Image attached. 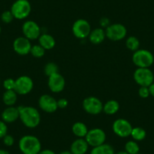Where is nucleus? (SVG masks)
<instances>
[{"instance_id":"obj_1","label":"nucleus","mask_w":154,"mask_h":154,"mask_svg":"<svg viewBox=\"0 0 154 154\" xmlns=\"http://www.w3.org/2000/svg\"><path fill=\"white\" fill-rule=\"evenodd\" d=\"M19 119L29 128H36L41 122V115L36 108L31 106H20Z\"/></svg>"},{"instance_id":"obj_2","label":"nucleus","mask_w":154,"mask_h":154,"mask_svg":"<svg viewBox=\"0 0 154 154\" xmlns=\"http://www.w3.org/2000/svg\"><path fill=\"white\" fill-rule=\"evenodd\" d=\"M18 146L22 154H38L42 150L39 139L31 134L23 136L19 140Z\"/></svg>"},{"instance_id":"obj_3","label":"nucleus","mask_w":154,"mask_h":154,"mask_svg":"<svg viewBox=\"0 0 154 154\" xmlns=\"http://www.w3.org/2000/svg\"><path fill=\"white\" fill-rule=\"evenodd\" d=\"M132 62L137 68H149L154 63V56L151 51L139 48L133 53Z\"/></svg>"},{"instance_id":"obj_4","label":"nucleus","mask_w":154,"mask_h":154,"mask_svg":"<svg viewBox=\"0 0 154 154\" xmlns=\"http://www.w3.org/2000/svg\"><path fill=\"white\" fill-rule=\"evenodd\" d=\"M31 5L28 0H16L12 4L10 11L17 20H23L30 14Z\"/></svg>"},{"instance_id":"obj_5","label":"nucleus","mask_w":154,"mask_h":154,"mask_svg":"<svg viewBox=\"0 0 154 154\" xmlns=\"http://www.w3.org/2000/svg\"><path fill=\"white\" fill-rule=\"evenodd\" d=\"M133 77L136 83L140 86L149 87L154 82V74L149 68H137Z\"/></svg>"},{"instance_id":"obj_6","label":"nucleus","mask_w":154,"mask_h":154,"mask_svg":"<svg viewBox=\"0 0 154 154\" xmlns=\"http://www.w3.org/2000/svg\"><path fill=\"white\" fill-rule=\"evenodd\" d=\"M106 37L113 42L122 40L127 35V29L122 23H112L105 29Z\"/></svg>"},{"instance_id":"obj_7","label":"nucleus","mask_w":154,"mask_h":154,"mask_svg":"<svg viewBox=\"0 0 154 154\" xmlns=\"http://www.w3.org/2000/svg\"><path fill=\"white\" fill-rule=\"evenodd\" d=\"M85 139L86 140L89 146L95 147V146H100L105 143L106 135L103 129L99 128H94L88 130Z\"/></svg>"},{"instance_id":"obj_8","label":"nucleus","mask_w":154,"mask_h":154,"mask_svg":"<svg viewBox=\"0 0 154 154\" xmlns=\"http://www.w3.org/2000/svg\"><path fill=\"white\" fill-rule=\"evenodd\" d=\"M72 31L74 36L79 39H84L89 35L91 31V25L85 19H78L73 23Z\"/></svg>"},{"instance_id":"obj_9","label":"nucleus","mask_w":154,"mask_h":154,"mask_svg":"<svg viewBox=\"0 0 154 154\" xmlns=\"http://www.w3.org/2000/svg\"><path fill=\"white\" fill-rule=\"evenodd\" d=\"M103 104L101 100L94 96L85 97L82 101L84 110L91 115H98L103 111Z\"/></svg>"},{"instance_id":"obj_10","label":"nucleus","mask_w":154,"mask_h":154,"mask_svg":"<svg viewBox=\"0 0 154 154\" xmlns=\"http://www.w3.org/2000/svg\"><path fill=\"white\" fill-rule=\"evenodd\" d=\"M112 131L118 137H128L131 136V131H132V125L127 119H117L114 121L112 123Z\"/></svg>"},{"instance_id":"obj_11","label":"nucleus","mask_w":154,"mask_h":154,"mask_svg":"<svg viewBox=\"0 0 154 154\" xmlns=\"http://www.w3.org/2000/svg\"><path fill=\"white\" fill-rule=\"evenodd\" d=\"M22 32L23 36L29 40H35L38 38L42 34V29L36 22L33 20H26L22 26Z\"/></svg>"},{"instance_id":"obj_12","label":"nucleus","mask_w":154,"mask_h":154,"mask_svg":"<svg viewBox=\"0 0 154 154\" xmlns=\"http://www.w3.org/2000/svg\"><path fill=\"white\" fill-rule=\"evenodd\" d=\"M33 88V81L28 75H20L15 79L14 91L17 94L26 95L29 94Z\"/></svg>"},{"instance_id":"obj_13","label":"nucleus","mask_w":154,"mask_h":154,"mask_svg":"<svg viewBox=\"0 0 154 154\" xmlns=\"http://www.w3.org/2000/svg\"><path fill=\"white\" fill-rule=\"evenodd\" d=\"M38 103L39 108L48 113H53L58 109L57 100L50 94H42L38 99Z\"/></svg>"},{"instance_id":"obj_14","label":"nucleus","mask_w":154,"mask_h":154,"mask_svg":"<svg viewBox=\"0 0 154 154\" xmlns=\"http://www.w3.org/2000/svg\"><path fill=\"white\" fill-rule=\"evenodd\" d=\"M32 44L25 36H20L15 38L13 42L14 51L19 55H26L30 53Z\"/></svg>"},{"instance_id":"obj_15","label":"nucleus","mask_w":154,"mask_h":154,"mask_svg":"<svg viewBox=\"0 0 154 154\" xmlns=\"http://www.w3.org/2000/svg\"><path fill=\"white\" fill-rule=\"evenodd\" d=\"M65 85H66V82H65L64 77L59 72L50 75L48 77V85L51 92H61L64 89Z\"/></svg>"},{"instance_id":"obj_16","label":"nucleus","mask_w":154,"mask_h":154,"mask_svg":"<svg viewBox=\"0 0 154 154\" xmlns=\"http://www.w3.org/2000/svg\"><path fill=\"white\" fill-rule=\"evenodd\" d=\"M88 148H89V145L85 138L77 137V139H75L71 143L69 150L72 154H86Z\"/></svg>"},{"instance_id":"obj_17","label":"nucleus","mask_w":154,"mask_h":154,"mask_svg":"<svg viewBox=\"0 0 154 154\" xmlns=\"http://www.w3.org/2000/svg\"><path fill=\"white\" fill-rule=\"evenodd\" d=\"M2 120L5 123H12L19 119L18 107L14 106H8L2 112Z\"/></svg>"},{"instance_id":"obj_18","label":"nucleus","mask_w":154,"mask_h":154,"mask_svg":"<svg viewBox=\"0 0 154 154\" xmlns=\"http://www.w3.org/2000/svg\"><path fill=\"white\" fill-rule=\"evenodd\" d=\"M105 38H106L105 29L101 27L96 28V29L91 30L89 35H88L89 41L94 45H98V44L102 43L104 41Z\"/></svg>"},{"instance_id":"obj_19","label":"nucleus","mask_w":154,"mask_h":154,"mask_svg":"<svg viewBox=\"0 0 154 154\" xmlns=\"http://www.w3.org/2000/svg\"><path fill=\"white\" fill-rule=\"evenodd\" d=\"M38 44L46 51L51 50L55 46V39L51 35L48 33H42L38 37Z\"/></svg>"},{"instance_id":"obj_20","label":"nucleus","mask_w":154,"mask_h":154,"mask_svg":"<svg viewBox=\"0 0 154 154\" xmlns=\"http://www.w3.org/2000/svg\"><path fill=\"white\" fill-rule=\"evenodd\" d=\"M72 131L75 137L79 138H85L88 131V128L83 122H76L72 125Z\"/></svg>"},{"instance_id":"obj_21","label":"nucleus","mask_w":154,"mask_h":154,"mask_svg":"<svg viewBox=\"0 0 154 154\" xmlns=\"http://www.w3.org/2000/svg\"><path fill=\"white\" fill-rule=\"evenodd\" d=\"M119 103L117 100H109L103 104V111L106 115L112 116L116 114L119 110Z\"/></svg>"},{"instance_id":"obj_22","label":"nucleus","mask_w":154,"mask_h":154,"mask_svg":"<svg viewBox=\"0 0 154 154\" xmlns=\"http://www.w3.org/2000/svg\"><path fill=\"white\" fill-rule=\"evenodd\" d=\"M17 100V94L14 90H5L2 95V101L7 106H14Z\"/></svg>"},{"instance_id":"obj_23","label":"nucleus","mask_w":154,"mask_h":154,"mask_svg":"<svg viewBox=\"0 0 154 154\" xmlns=\"http://www.w3.org/2000/svg\"><path fill=\"white\" fill-rule=\"evenodd\" d=\"M90 154H115V151L110 144L104 143L100 146L92 147Z\"/></svg>"},{"instance_id":"obj_24","label":"nucleus","mask_w":154,"mask_h":154,"mask_svg":"<svg viewBox=\"0 0 154 154\" xmlns=\"http://www.w3.org/2000/svg\"><path fill=\"white\" fill-rule=\"evenodd\" d=\"M146 136V132L145 129L141 127H134L132 128L131 133V137L135 141H141L144 140Z\"/></svg>"},{"instance_id":"obj_25","label":"nucleus","mask_w":154,"mask_h":154,"mask_svg":"<svg viewBox=\"0 0 154 154\" xmlns=\"http://www.w3.org/2000/svg\"><path fill=\"white\" fill-rule=\"evenodd\" d=\"M125 45L127 48L131 51H135L140 48V41L138 38L134 35L128 37L125 40Z\"/></svg>"},{"instance_id":"obj_26","label":"nucleus","mask_w":154,"mask_h":154,"mask_svg":"<svg viewBox=\"0 0 154 154\" xmlns=\"http://www.w3.org/2000/svg\"><path fill=\"white\" fill-rule=\"evenodd\" d=\"M125 151L128 154H137L140 152V146L135 140H128L125 144Z\"/></svg>"},{"instance_id":"obj_27","label":"nucleus","mask_w":154,"mask_h":154,"mask_svg":"<svg viewBox=\"0 0 154 154\" xmlns=\"http://www.w3.org/2000/svg\"><path fill=\"white\" fill-rule=\"evenodd\" d=\"M44 72L48 77L59 72L58 66L54 62H48L44 66Z\"/></svg>"},{"instance_id":"obj_28","label":"nucleus","mask_w":154,"mask_h":154,"mask_svg":"<svg viewBox=\"0 0 154 154\" xmlns=\"http://www.w3.org/2000/svg\"><path fill=\"white\" fill-rule=\"evenodd\" d=\"M45 50L39 44H38V45H32L29 54H32V57H35V58H40L45 55Z\"/></svg>"},{"instance_id":"obj_29","label":"nucleus","mask_w":154,"mask_h":154,"mask_svg":"<svg viewBox=\"0 0 154 154\" xmlns=\"http://www.w3.org/2000/svg\"><path fill=\"white\" fill-rule=\"evenodd\" d=\"M14 16L11 11H5L1 14V20L5 23H10L14 20Z\"/></svg>"},{"instance_id":"obj_30","label":"nucleus","mask_w":154,"mask_h":154,"mask_svg":"<svg viewBox=\"0 0 154 154\" xmlns=\"http://www.w3.org/2000/svg\"><path fill=\"white\" fill-rule=\"evenodd\" d=\"M3 87L5 90H14L15 88V80L11 78L6 79L3 82Z\"/></svg>"},{"instance_id":"obj_31","label":"nucleus","mask_w":154,"mask_h":154,"mask_svg":"<svg viewBox=\"0 0 154 154\" xmlns=\"http://www.w3.org/2000/svg\"><path fill=\"white\" fill-rule=\"evenodd\" d=\"M138 94L141 98H147L150 95L149 87L140 86V88L138 89Z\"/></svg>"},{"instance_id":"obj_32","label":"nucleus","mask_w":154,"mask_h":154,"mask_svg":"<svg viewBox=\"0 0 154 154\" xmlns=\"http://www.w3.org/2000/svg\"><path fill=\"white\" fill-rule=\"evenodd\" d=\"M8 132V126L4 121L0 120V138H3Z\"/></svg>"},{"instance_id":"obj_33","label":"nucleus","mask_w":154,"mask_h":154,"mask_svg":"<svg viewBox=\"0 0 154 154\" xmlns=\"http://www.w3.org/2000/svg\"><path fill=\"white\" fill-rule=\"evenodd\" d=\"M3 143L5 146H11L14 145V138L13 136L10 135V134H7L5 137H3Z\"/></svg>"},{"instance_id":"obj_34","label":"nucleus","mask_w":154,"mask_h":154,"mask_svg":"<svg viewBox=\"0 0 154 154\" xmlns=\"http://www.w3.org/2000/svg\"><path fill=\"white\" fill-rule=\"evenodd\" d=\"M57 107L59 109H65L68 106V100L65 98H60L57 100Z\"/></svg>"},{"instance_id":"obj_35","label":"nucleus","mask_w":154,"mask_h":154,"mask_svg":"<svg viewBox=\"0 0 154 154\" xmlns=\"http://www.w3.org/2000/svg\"><path fill=\"white\" fill-rule=\"evenodd\" d=\"M100 25L101 26V28L105 29L107 26H109L110 25V21H109V20L107 17H102L100 20Z\"/></svg>"},{"instance_id":"obj_36","label":"nucleus","mask_w":154,"mask_h":154,"mask_svg":"<svg viewBox=\"0 0 154 154\" xmlns=\"http://www.w3.org/2000/svg\"><path fill=\"white\" fill-rule=\"evenodd\" d=\"M38 154H57L55 152H54L53 150L49 149H42L40 152H38Z\"/></svg>"},{"instance_id":"obj_37","label":"nucleus","mask_w":154,"mask_h":154,"mask_svg":"<svg viewBox=\"0 0 154 154\" xmlns=\"http://www.w3.org/2000/svg\"><path fill=\"white\" fill-rule=\"evenodd\" d=\"M149 94H150V95L154 97V82H152V83L149 85Z\"/></svg>"},{"instance_id":"obj_38","label":"nucleus","mask_w":154,"mask_h":154,"mask_svg":"<svg viewBox=\"0 0 154 154\" xmlns=\"http://www.w3.org/2000/svg\"><path fill=\"white\" fill-rule=\"evenodd\" d=\"M0 154H10V152L8 150H5V149H0Z\"/></svg>"},{"instance_id":"obj_39","label":"nucleus","mask_w":154,"mask_h":154,"mask_svg":"<svg viewBox=\"0 0 154 154\" xmlns=\"http://www.w3.org/2000/svg\"><path fill=\"white\" fill-rule=\"evenodd\" d=\"M59 154H72V153L71 152L70 150H63V151H61Z\"/></svg>"},{"instance_id":"obj_40","label":"nucleus","mask_w":154,"mask_h":154,"mask_svg":"<svg viewBox=\"0 0 154 154\" xmlns=\"http://www.w3.org/2000/svg\"><path fill=\"white\" fill-rule=\"evenodd\" d=\"M115 154H128V152H125V150H122V151H119L117 152H115Z\"/></svg>"},{"instance_id":"obj_41","label":"nucleus","mask_w":154,"mask_h":154,"mask_svg":"<svg viewBox=\"0 0 154 154\" xmlns=\"http://www.w3.org/2000/svg\"><path fill=\"white\" fill-rule=\"evenodd\" d=\"M1 31H2V29H1V26H0V33H1Z\"/></svg>"},{"instance_id":"obj_42","label":"nucleus","mask_w":154,"mask_h":154,"mask_svg":"<svg viewBox=\"0 0 154 154\" xmlns=\"http://www.w3.org/2000/svg\"><path fill=\"white\" fill-rule=\"evenodd\" d=\"M137 154H142V153H140V152H139V153H137Z\"/></svg>"}]
</instances>
